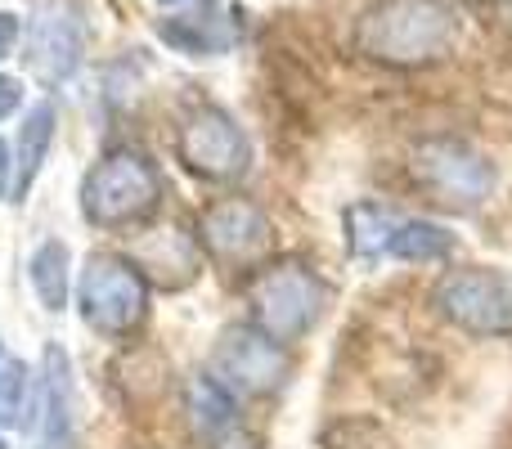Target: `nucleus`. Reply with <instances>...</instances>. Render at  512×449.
<instances>
[{
  "instance_id": "12",
  "label": "nucleus",
  "mask_w": 512,
  "mask_h": 449,
  "mask_svg": "<svg viewBox=\"0 0 512 449\" xmlns=\"http://www.w3.org/2000/svg\"><path fill=\"white\" fill-rule=\"evenodd\" d=\"M185 418L189 432H194L198 449H261L256 436L243 427L239 418V400L212 378V373H198L185 387Z\"/></svg>"
},
{
  "instance_id": "11",
  "label": "nucleus",
  "mask_w": 512,
  "mask_h": 449,
  "mask_svg": "<svg viewBox=\"0 0 512 449\" xmlns=\"http://www.w3.org/2000/svg\"><path fill=\"white\" fill-rule=\"evenodd\" d=\"M158 41H167L185 59H221L243 41V14L234 5L198 0L180 14L158 18Z\"/></svg>"
},
{
  "instance_id": "5",
  "label": "nucleus",
  "mask_w": 512,
  "mask_h": 449,
  "mask_svg": "<svg viewBox=\"0 0 512 449\" xmlns=\"http://www.w3.org/2000/svg\"><path fill=\"white\" fill-rule=\"evenodd\" d=\"M324 283L297 261H274L261 265L248 283V306H252V328L274 337L279 346H292L319 324L324 315Z\"/></svg>"
},
{
  "instance_id": "17",
  "label": "nucleus",
  "mask_w": 512,
  "mask_h": 449,
  "mask_svg": "<svg viewBox=\"0 0 512 449\" xmlns=\"http://www.w3.org/2000/svg\"><path fill=\"white\" fill-rule=\"evenodd\" d=\"M68 261H72L68 243H59V238H45V243L32 252L27 274H32V288H36V297H41L45 310L68 306Z\"/></svg>"
},
{
  "instance_id": "24",
  "label": "nucleus",
  "mask_w": 512,
  "mask_h": 449,
  "mask_svg": "<svg viewBox=\"0 0 512 449\" xmlns=\"http://www.w3.org/2000/svg\"><path fill=\"white\" fill-rule=\"evenodd\" d=\"M167 5H180V0H167ZM189 5H198V0H189Z\"/></svg>"
},
{
  "instance_id": "15",
  "label": "nucleus",
  "mask_w": 512,
  "mask_h": 449,
  "mask_svg": "<svg viewBox=\"0 0 512 449\" xmlns=\"http://www.w3.org/2000/svg\"><path fill=\"white\" fill-rule=\"evenodd\" d=\"M54 126H59V113H54L50 99H41V104L32 108V113L23 117V126H18V153H14V203H23L27 189L36 185V176H41L45 158H50V144H54Z\"/></svg>"
},
{
  "instance_id": "4",
  "label": "nucleus",
  "mask_w": 512,
  "mask_h": 449,
  "mask_svg": "<svg viewBox=\"0 0 512 449\" xmlns=\"http://www.w3.org/2000/svg\"><path fill=\"white\" fill-rule=\"evenodd\" d=\"M409 180L418 185V194L441 212H477L495 189V167L481 149H472L459 135H432L414 149L409 162Z\"/></svg>"
},
{
  "instance_id": "6",
  "label": "nucleus",
  "mask_w": 512,
  "mask_h": 449,
  "mask_svg": "<svg viewBox=\"0 0 512 449\" xmlns=\"http://www.w3.org/2000/svg\"><path fill=\"white\" fill-rule=\"evenodd\" d=\"M432 306L445 324L472 337H512V274L486 265L445 270L432 288Z\"/></svg>"
},
{
  "instance_id": "21",
  "label": "nucleus",
  "mask_w": 512,
  "mask_h": 449,
  "mask_svg": "<svg viewBox=\"0 0 512 449\" xmlns=\"http://www.w3.org/2000/svg\"><path fill=\"white\" fill-rule=\"evenodd\" d=\"M18 108H23V81L0 72V122H5V117H14Z\"/></svg>"
},
{
  "instance_id": "10",
  "label": "nucleus",
  "mask_w": 512,
  "mask_h": 449,
  "mask_svg": "<svg viewBox=\"0 0 512 449\" xmlns=\"http://www.w3.org/2000/svg\"><path fill=\"white\" fill-rule=\"evenodd\" d=\"M212 373L234 400L239 396H270L288 378V351L274 337H265L261 328L239 324L225 328L221 342L212 346Z\"/></svg>"
},
{
  "instance_id": "3",
  "label": "nucleus",
  "mask_w": 512,
  "mask_h": 449,
  "mask_svg": "<svg viewBox=\"0 0 512 449\" xmlns=\"http://www.w3.org/2000/svg\"><path fill=\"white\" fill-rule=\"evenodd\" d=\"M81 324L99 337H131L149 319V279L135 270L131 256L90 252L77 279Z\"/></svg>"
},
{
  "instance_id": "9",
  "label": "nucleus",
  "mask_w": 512,
  "mask_h": 449,
  "mask_svg": "<svg viewBox=\"0 0 512 449\" xmlns=\"http://www.w3.org/2000/svg\"><path fill=\"white\" fill-rule=\"evenodd\" d=\"M198 247L225 270H256L274 247L270 216L243 194L216 198L198 216Z\"/></svg>"
},
{
  "instance_id": "25",
  "label": "nucleus",
  "mask_w": 512,
  "mask_h": 449,
  "mask_svg": "<svg viewBox=\"0 0 512 449\" xmlns=\"http://www.w3.org/2000/svg\"><path fill=\"white\" fill-rule=\"evenodd\" d=\"M0 449H9V445H5V436H0Z\"/></svg>"
},
{
  "instance_id": "7",
  "label": "nucleus",
  "mask_w": 512,
  "mask_h": 449,
  "mask_svg": "<svg viewBox=\"0 0 512 449\" xmlns=\"http://www.w3.org/2000/svg\"><path fill=\"white\" fill-rule=\"evenodd\" d=\"M176 158L189 176L207 180V185H230V180L248 176L252 167V140L225 108L203 104L180 122L176 131Z\"/></svg>"
},
{
  "instance_id": "8",
  "label": "nucleus",
  "mask_w": 512,
  "mask_h": 449,
  "mask_svg": "<svg viewBox=\"0 0 512 449\" xmlns=\"http://www.w3.org/2000/svg\"><path fill=\"white\" fill-rule=\"evenodd\" d=\"M86 14L77 0H36L23 23V59L36 81L63 86L86 59Z\"/></svg>"
},
{
  "instance_id": "1",
  "label": "nucleus",
  "mask_w": 512,
  "mask_h": 449,
  "mask_svg": "<svg viewBox=\"0 0 512 449\" xmlns=\"http://www.w3.org/2000/svg\"><path fill=\"white\" fill-rule=\"evenodd\" d=\"M459 41V14L445 0H373L355 18L351 45L382 68H432Z\"/></svg>"
},
{
  "instance_id": "18",
  "label": "nucleus",
  "mask_w": 512,
  "mask_h": 449,
  "mask_svg": "<svg viewBox=\"0 0 512 449\" xmlns=\"http://www.w3.org/2000/svg\"><path fill=\"white\" fill-rule=\"evenodd\" d=\"M396 216L382 212V207L373 203H355L351 212H346V243H351V252L360 256V261H373V256H387V243L391 234H396Z\"/></svg>"
},
{
  "instance_id": "2",
  "label": "nucleus",
  "mask_w": 512,
  "mask_h": 449,
  "mask_svg": "<svg viewBox=\"0 0 512 449\" xmlns=\"http://www.w3.org/2000/svg\"><path fill=\"white\" fill-rule=\"evenodd\" d=\"M162 207V171L144 149H108L81 180V216L95 229H135Z\"/></svg>"
},
{
  "instance_id": "14",
  "label": "nucleus",
  "mask_w": 512,
  "mask_h": 449,
  "mask_svg": "<svg viewBox=\"0 0 512 449\" xmlns=\"http://www.w3.org/2000/svg\"><path fill=\"white\" fill-rule=\"evenodd\" d=\"M36 449H68L72 436V369L63 346H45L41 355V396H36Z\"/></svg>"
},
{
  "instance_id": "20",
  "label": "nucleus",
  "mask_w": 512,
  "mask_h": 449,
  "mask_svg": "<svg viewBox=\"0 0 512 449\" xmlns=\"http://www.w3.org/2000/svg\"><path fill=\"white\" fill-rule=\"evenodd\" d=\"M23 400H27V369L14 355H0V427L23 423Z\"/></svg>"
},
{
  "instance_id": "19",
  "label": "nucleus",
  "mask_w": 512,
  "mask_h": 449,
  "mask_svg": "<svg viewBox=\"0 0 512 449\" xmlns=\"http://www.w3.org/2000/svg\"><path fill=\"white\" fill-rule=\"evenodd\" d=\"M319 449H396L391 432L378 418H333L319 436Z\"/></svg>"
},
{
  "instance_id": "16",
  "label": "nucleus",
  "mask_w": 512,
  "mask_h": 449,
  "mask_svg": "<svg viewBox=\"0 0 512 449\" xmlns=\"http://www.w3.org/2000/svg\"><path fill=\"white\" fill-rule=\"evenodd\" d=\"M450 252H454V234L432 221H400L387 243L391 261H418V265H436Z\"/></svg>"
},
{
  "instance_id": "13",
  "label": "nucleus",
  "mask_w": 512,
  "mask_h": 449,
  "mask_svg": "<svg viewBox=\"0 0 512 449\" xmlns=\"http://www.w3.org/2000/svg\"><path fill=\"white\" fill-rule=\"evenodd\" d=\"M131 261L149 283L176 292L185 283H194V274L203 270V247H198V234H180L176 225H167V229H149L131 247Z\"/></svg>"
},
{
  "instance_id": "22",
  "label": "nucleus",
  "mask_w": 512,
  "mask_h": 449,
  "mask_svg": "<svg viewBox=\"0 0 512 449\" xmlns=\"http://www.w3.org/2000/svg\"><path fill=\"white\" fill-rule=\"evenodd\" d=\"M18 41H23V23H18L9 9H0V59H9Z\"/></svg>"
},
{
  "instance_id": "23",
  "label": "nucleus",
  "mask_w": 512,
  "mask_h": 449,
  "mask_svg": "<svg viewBox=\"0 0 512 449\" xmlns=\"http://www.w3.org/2000/svg\"><path fill=\"white\" fill-rule=\"evenodd\" d=\"M14 189V162H9V149H5V140H0V198Z\"/></svg>"
}]
</instances>
